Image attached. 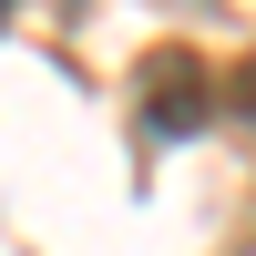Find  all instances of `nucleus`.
Wrapping results in <instances>:
<instances>
[{"label": "nucleus", "mask_w": 256, "mask_h": 256, "mask_svg": "<svg viewBox=\"0 0 256 256\" xmlns=\"http://www.w3.org/2000/svg\"><path fill=\"white\" fill-rule=\"evenodd\" d=\"M226 102H216V72H205V52H184V41H164V52H144L134 62V123L154 144H184V134H205Z\"/></svg>", "instance_id": "1"}, {"label": "nucleus", "mask_w": 256, "mask_h": 256, "mask_svg": "<svg viewBox=\"0 0 256 256\" xmlns=\"http://www.w3.org/2000/svg\"><path fill=\"white\" fill-rule=\"evenodd\" d=\"M216 102H226V113H236V123H246V134H256V52L236 62V82H216Z\"/></svg>", "instance_id": "2"}]
</instances>
